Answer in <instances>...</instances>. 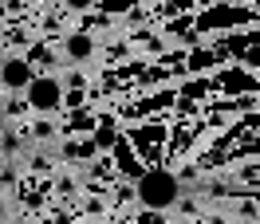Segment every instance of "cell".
Masks as SVG:
<instances>
[{
  "instance_id": "cell-8",
  "label": "cell",
  "mask_w": 260,
  "mask_h": 224,
  "mask_svg": "<svg viewBox=\"0 0 260 224\" xmlns=\"http://www.w3.org/2000/svg\"><path fill=\"white\" fill-rule=\"evenodd\" d=\"M0 98H4V91H0Z\"/></svg>"
},
{
  "instance_id": "cell-6",
  "label": "cell",
  "mask_w": 260,
  "mask_h": 224,
  "mask_svg": "<svg viewBox=\"0 0 260 224\" xmlns=\"http://www.w3.org/2000/svg\"><path fill=\"white\" fill-rule=\"evenodd\" d=\"M0 130H4V118H0Z\"/></svg>"
},
{
  "instance_id": "cell-2",
  "label": "cell",
  "mask_w": 260,
  "mask_h": 224,
  "mask_svg": "<svg viewBox=\"0 0 260 224\" xmlns=\"http://www.w3.org/2000/svg\"><path fill=\"white\" fill-rule=\"evenodd\" d=\"M24 102H28V110L40 114V118H55V114L67 106V91L55 75H32V83L24 87Z\"/></svg>"
},
{
  "instance_id": "cell-5",
  "label": "cell",
  "mask_w": 260,
  "mask_h": 224,
  "mask_svg": "<svg viewBox=\"0 0 260 224\" xmlns=\"http://www.w3.org/2000/svg\"><path fill=\"white\" fill-rule=\"evenodd\" d=\"M67 12H91V8H99L103 0H59Z\"/></svg>"
},
{
  "instance_id": "cell-1",
  "label": "cell",
  "mask_w": 260,
  "mask_h": 224,
  "mask_svg": "<svg viewBox=\"0 0 260 224\" xmlns=\"http://www.w3.org/2000/svg\"><path fill=\"white\" fill-rule=\"evenodd\" d=\"M178 197H181V181L170 169H150L134 185V201L142 208H150V212H170V208L178 205Z\"/></svg>"
},
{
  "instance_id": "cell-4",
  "label": "cell",
  "mask_w": 260,
  "mask_h": 224,
  "mask_svg": "<svg viewBox=\"0 0 260 224\" xmlns=\"http://www.w3.org/2000/svg\"><path fill=\"white\" fill-rule=\"evenodd\" d=\"M99 55V35L87 32V28H75V32L63 35V59L75 67H87Z\"/></svg>"
},
{
  "instance_id": "cell-3",
  "label": "cell",
  "mask_w": 260,
  "mask_h": 224,
  "mask_svg": "<svg viewBox=\"0 0 260 224\" xmlns=\"http://www.w3.org/2000/svg\"><path fill=\"white\" fill-rule=\"evenodd\" d=\"M32 59L28 55H4L0 59V91L4 95H24V87L32 83Z\"/></svg>"
},
{
  "instance_id": "cell-7",
  "label": "cell",
  "mask_w": 260,
  "mask_h": 224,
  "mask_svg": "<svg viewBox=\"0 0 260 224\" xmlns=\"http://www.w3.org/2000/svg\"><path fill=\"white\" fill-rule=\"evenodd\" d=\"M0 59H4V51H0Z\"/></svg>"
}]
</instances>
